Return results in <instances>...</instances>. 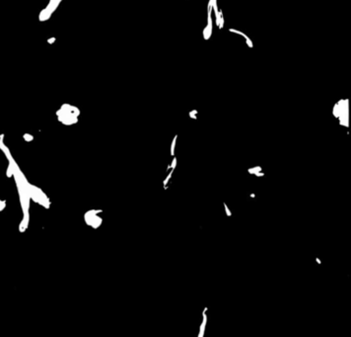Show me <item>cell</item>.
I'll return each mask as SVG.
<instances>
[{"label": "cell", "mask_w": 351, "mask_h": 337, "mask_svg": "<svg viewBox=\"0 0 351 337\" xmlns=\"http://www.w3.org/2000/svg\"><path fill=\"white\" fill-rule=\"evenodd\" d=\"M224 207H225V211H226V215H227L228 216H232V213H231V211L228 209V207H227V205H226V203H224Z\"/></svg>", "instance_id": "9c48e42d"}, {"label": "cell", "mask_w": 351, "mask_h": 337, "mask_svg": "<svg viewBox=\"0 0 351 337\" xmlns=\"http://www.w3.org/2000/svg\"><path fill=\"white\" fill-rule=\"evenodd\" d=\"M79 115L80 110L75 107V106H71L69 104H63L61 106V108L56 112L58 121L66 126L76 124L78 122Z\"/></svg>", "instance_id": "6da1fadb"}, {"label": "cell", "mask_w": 351, "mask_h": 337, "mask_svg": "<svg viewBox=\"0 0 351 337\" xmlns=\"http://www.w3.org/2000/svg\"><path fill=\"white\" fill-rule=\"evenodd\" d=\"M260 171H263V167H260V166L248 168V172L250 174H256V173H257V172H260Z\"/></svg>", "instance_id": "5b68a950"}, {"label": "cell", "mask_w": 351, "mask_h": 337, "mask_svg": "<svg viewBox=\"0 0 351 337\" xmlns=\"http://www.w3.org/2000/svg\"><path fill=\"white\" fill-rule=\"evenodd\" d=\"M176 166H177V157L174 156V159H173V161L171 163V168H172L173 170H175Z\"/></svg>", "instance_id": "ba28073f"}, {"label": "cell", "mask_w": 351, "mask_h": 337, "mask_svg": "<svg viewBox=\"0 0 351 337\" xmlns=\"http://www.w3.org/2000/svg\"><path fill=\"white\" fill-rule=\"evenodd\" d=\"M102 210H91L88 211L85 215H84V219H85V223L90 225L93 228H98L101 225L103 219L99 216V214L102 213Z\"/></svg>", "instance_id": "7a4b0ae2"}, {"label": "cell", "mask_w": 351, "mask_h": 337, "mask_svg": "<svg viewBox=\"0 0 351 337\" xmlns=\"http://www.w3.org/2000/svg\"><path fill=\"white\" fill-rule=\"evenodd\" d=\"M255 175L257 176V177H260V176H264V173H263V172H257V173H256Z\"/></svg>", "instance_id": "7c38bea8"}, {"label": "cell", "mask_w": 351, "mask_h": 337, "mask_svg": "<svg viewBox=\"0 0 351 337\" xmlns=\"http://www.w3.org/2000/svg\"><path fill=\"white\" fill-rule=\"evenodd\" d=\"M251 197H252V198H255V197H256V195H255V194H251Z\"/></svg>", "instance_id": "5bb4252c"}, {"label": "cell", "mask_w": 351, "mask_h": 337, "mask_svg": "<svg viewBox=\"0 0 351 337\" xmlns=\"http://www.w3.org/2000/svg\"><path fill=\"white\" fill-rule=\"evenodd\" d=\"M23 139L26 140V141H32L34 140V136L32 135H29V134H25L23 136Z\"/></svg>", "instance_id": "52a82bcc"}, {"label": "cell", "mask_w": 351, "mask_h": 337, "mask_svg": "<svg viewBox=\"0 0 351 337\" xmlns=\"http://www.w3.org/2000/svg\"><path fill=\"white\" fill-rule=\"evenodd\" d=\"M316 261H317V262H318L319 264H321V260H319V259L318 258V257H316Z\"/></svg>", "instance_id": "4fadbf2b"}, {"label": "cell", "mask_w": 351, "mask_h": 337, "mask_svg": "<svg viewBox=\"0 0 351 337\" xmlns=\"http://www.w3.org/2000/svg\"><path fill=\"white\" fill-rule=\"evenodd\" d=\"M208 308L205 307L202 312V317H203V320H202V323L200 325V332H199L198 334V337H203V334H204V331H205V326H206V323H207V316H206V312H207Z\"/></svg>", "instance_id": "277c9868"}, {"label": "cell", "mask_w": 351, "mask_h": 337, "mask_svg": "<svg viewBox=\"0 0 351 337\" xmlns=\"http://www.w3.org/2000/svg\"><path fill=\"white\" fill-rule=\"evenodd\" d=\"M61 1L62 0H50V3L47 4V6L44 8L41 13H39V20L43 22V21H47V20L50 19L52 15V13L57 9V7H58V5L60 4Z\"/></svg>", "instance_id": "3957f363"}, {"label": "cell", "mask_w": 351, "mask_h": 337, "mask_svg": "<svg viewBox=\"0 0 351 337\" xmlns=\"http://www.w3.org/2000/svg\"><path fill=\"white\" fill-rule=\"evenodd\" d=\"M177 137V136H175L174 140H173V141H172V145H171V155H172L173 157L175 156V146H176Z\"/></svg>", "instance_id": "8992f818"}, {"label": "cell", "mask_w": 351, "mask_h": 337, "mask_svg": "<svg viewBox=\"0 0 351 337\" xmlns=\"http://www.w3.org/2000/svg\"><path fill=\"white\" fill-rule=\"evenodd\" d=\"M5 206H6V202L0 200V212H1L4 209V208H5Z\"/></svg>", "instance_id": "30bf717a"}, {"label": "cell", "mask_w": 351, "mask_h": 337, "mask_svg": "<svg viewBox=\"0 0 351 337\" xmlns=\"http://www.w3.org/2000/svg\"><path fill=\"white\" fill-rule=\"evenodd\" d=\"M54 41H55V38H51V39H48L47 40V43L48 44H52Z\"/></svg>", "instance_id": "8fae6325"}]
</instances>
